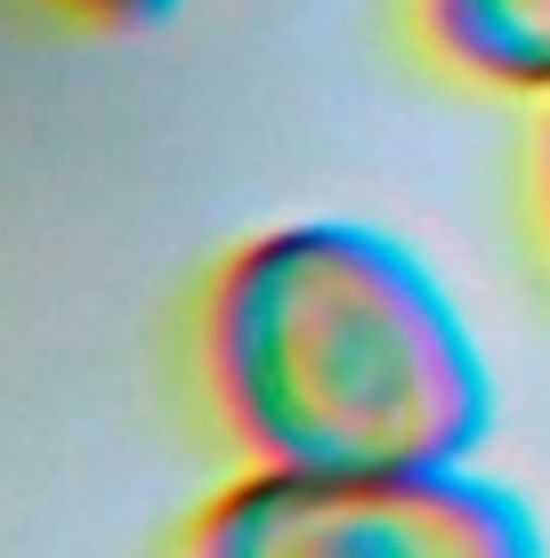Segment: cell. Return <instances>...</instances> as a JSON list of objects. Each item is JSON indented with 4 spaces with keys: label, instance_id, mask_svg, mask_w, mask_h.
<instances>
[{
    "label": "cell",
    "instance_id": "6da1fadb",
    "mask_svg": "<svg viewBox=\"0 0 550 558\" xmlns=\"http://www.w3.org/2000/svg\"><path fill=\"white\" fill-rule=\"evenodd\" d=\"M186 405L243 470H462L494 380L421 259L381 227L300 219L203 267L179 324Z\"/></svg>",
    "mask_w": 550,
    "mask_h": 558
},
{
    "label": "cell",
    "instance_id": "7a4b0ae2",
    "mask_svg": "<svg viewBox=\"0 0 550 558\" xmlns=\"http://www.w3.org/2000/svg\"><path fill=\"white\" fill-rule=\"evenodd\" d=\"M162 558H542L535 510L469 470H243L170 526Z\"/></svg>",
    "mask_w": 550,
    "mask_h": 558
},
{
    "label": "cell",
    "instance_id": "3957f363",
    "mask_svg": "<svg viewBox=\"0 0 550 558\" xmlns=\"http://www.w3.org/2000/svg\"><path fill=\"white\" fill-rule=\"evenodd\" d=\"M396 33L453 89L550 98V0H396Z\"/></svg>",
    "mask_w": 550,
    "mask_h": 558
},
{
    "label": "cell",
    "instance_id": "277c9868",
    "mask_svg": "<svg viewBox=\"0 0 550 558\" xmlns=\"http://www.w3.org/2000/svg\"><path fill=\"white\" fill-rule=\"evenodd\" d=\"M518 210H526V243H535V259H542V276H550V98H535V122H526Z\"/></svg>",
    "mask_w": 550,
    "mask_h": 558
},
{
    "label": "cell",
    "instance_id": "5b68a950",
    "mask_svg": "<svg viewBox=\"0 0 550 558\" xmlns=\"http://www.w3.org/2000/svg\"><path fill=\"white\" fill-rule=\"evenodd\" d=\"M41 16H57L65 33H138V25H162L179 0H33Z\"/></svg>",
    "mask_w": 550,
    "mask_h": 558
}]
</instances>
